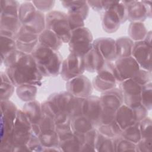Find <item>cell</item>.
<instances>
[{
	"label": "cell",
	"instance_id": "cell-1",
	"mask_svg": "<svg viewBox=\"0 0 152 152\" xmlns=\"http://www.w3.org/2000/svg\"><path fill=\"white\" fill-rule=\"evenodd\" d=\"M5 72L15 87L23 84L40 86L43 77L31 54L24 55L15 65L5 68Z\"/></svg>",
	"mask_w": 152,
	"mask_h": 152
},
{
	"label": "cell",
	"instance_id": "cell-2",
	"mask_svg": "<svg viewBox=\"0 0 152 152\" xmlns=\"http://www.w3.org/2000/svg\"><path fill=\"white\" fill-rule=\"evenodd\" d=\"M31 55L43 76L56 77L60 74L62 59L58 51L38 43Z\"/></svg>",
	"mask_w": 152,
	"mask_h": 152
},
{
	"label": "cell",
	"instance_id": "cell-3",
	"mask_svg": "<svg viewBox=\"0 0 152 152\" xmlns=\"http://www.w3.org/2000/svg\"><path fill=\"white\" fill-rule=\"evenodd\" d=\"M100 100L102 108L100 124L110 123L115 120L118 109L124 104L122 92L119 88L115 87L102 93Z\"/></svg>",
	"mask_w": 152,
	"mask_h": 152
},
{
	"label": "cell",
	"instance_id": "cell-4",
	"mask_svg": "<svg viewBox=\"0 0 152 152\" xmlns=\"http://www.w3.org/2000/svg\"><path fill=\"white\" fill-rule=\"evenodd\" d=\"M45 17L46 28L55 33L63 43H68L72 31L67 14L60 11H51L48 12Z\"/></svg>",
	"mask_w": 152,
	"mask_h": 152
},
{
	"label": "cell",
	"instance_id": "cell-5",
	"mask_svg": "<svg viewBox=\"0 0 152 152\" xmlns=\"http://www.w3.org/2000/svg\"><path fill=\"white\" fill-rule=\"evenodd\" d=\"M31 125L32 123L23 110L18 109L11 137L12 148L19 146L27 145V143L32 135Z\"/></svg>",
	"mask_w": 152,
	"mask_h": 152
},
{
	"label": "cell",
	"instance_id": "cell-6",
	"mask_svg": "<svg viewBox=\"0 0 152 152\" xmlns=\"http://www.w3.org/2000/svg\"><path fill=\"white\" fill-rule=\"evenodd\" d=\"M63 7L67 9V15L71 31L84 26V20L89 12L87 1H61Z\"/></svg>",
	"mask_w": 152,
	"mask_h": 152
},
{
	"label": "cell",
	"instance_id": "cell-7",
	"mask_svg": "<svg viewBox=\"0 0 152 152\" xmlns=\"http://www.w3.org/2000/svg\"><path fill=\"white\" fill-rule=\"evenodd\" d=\"M93 37L90 30L83 27L71 32L68 42L70 53L83 56L93 48Z\"/></svg>",
	"mask_w": 152,
	"mask_h": 152
},
{
	"label": "cell",
	"instance_id": "cell-8",
	"mask_svg": "<svg viewBox=\"0 0 152 152\" xmlns=\"http://www.w3.org/2000/svg\"><path fill=\"white\" fill-rule=\"evenodd\" d=\"M97 73L92 82L93 87L97 91L103 93L116 87L118 81L114 74V63L106 61Z\"/></svg>",
	"mask_w": 152,
	"mask_h": 152
},
{
	"label": "cell",
	"instance_id": "cell-9",
	"mask_svg": "<svg viewBox=\"0 0 152 152\" xmlns=\"http://www.w3.org/2000/svg\"><path fill=\"white\" fill-rule=\"evenodd\" d=\"M140 69L139 65L132 56L117 59L114 62V74L119 83L132 78Z\"/></svg>",
	"mask_w": 152,
	"mask_h": 152
},
{
	"label": "cell",
	"instance_id": "cell-10",
	"mask_svg": "<svg viewBox=\"0 0 152 152\" xmlns=\"http://www.w3.org/2000/svg\"><path fill=\"white\" fill-rule=\"evenodd\" d=\"M85 71L83 56L69 53L68 57L62 61L60 74L64 80L68 81L83 75Z\"/></svg>",
	"mask_w": 152,
	"mask_h": 152
},
{
	"label": "cell",
	"instance_id": "cell-11",
	"mask_svg": "<svg viewBox=\"0 0 152 152\" xmlns=\"http://www.w3.org/2000/svg\"><path fill=\"white\" fill-rule=\"evenodd\" d=\"M120 83V88L124 103L125 105L134 108L141 103V91L142 86L138 84L132 78L126 80Z\"/></svg>",
	"mask_w": 152,
	"mask_h": 152
},
{
	"label": "cell",
	"instance_id": "cell-12",
	"mask_svg": "<svg viewBox=\"0 0 152 152\" xmlns=\"http://www.w3.org/2000/svg\"><path fill=\"white\" fill-rule=\"evenodd\" d=\"M66 89L75 97L86 99L91 95L93 86L87 77L81 75L66 81Z\"/></svg>",
	"mask_w": 152,
	"mask_h": 152
},
{
	"label": "cell",
	"instance_id": "cell-13",
	"mask_svg": "<svg viewBox=\"0 0 152 152\" xmlns=\"http://www.w3.org/2000/svg\"><path fill=\"white\" fill-rule=\"evenodd\" d=\"M151 45L144 40L134 42L132 56L141 69L151 71Z\"/></svg>",
	"mask_w": 152,
	"mask_h": 152
},
{
	"label": "cell",
	"instance_id": "cell-14",
	"mask_svg": "<svg viewBox=\"0 0 152 152\" xmlns=\"http://www.w3.org/2000/svg\"><path fill=\"white\" fill-rule=\"evenodd\" d=\"M39 35L21 26L16 37L17 49L26 54H31L38 45Z\"/></svg>",
	"mask_w": 152,
	"mask_h": 152
},
{
	"label": "cell",
	"instance_id": "cell-15",
	"mask_svg": "<svg viewBox=\"0 0 152 152\" xmlns=\"http://www.w3.org/2000/svg\"><path fill=\"white\" fill-rule=\"evenodd\" d=\"M102 108L100 97L96 96H90L84 101L83 114L94 124L98 126L100 124Z\"/></svg>",
	"mask_w": 152,
	"mask_h": 152
},
{
	"label": "cell",
	"instance_id": "cell-16",
	"mask_svg": "<svg viewBox=\"0 0 152 152\" xmlns=\"http://www.w3.org/2000/svg\"><path fill=\"white\" fill-rule=\"evenodd\" d=\"M93 46L100 52L105 61L113 62L116 59L114 39L110 37H100L93 41Z\"/></svg>",
	"mask_w": 152,
	"mask_h": 152
},
{
	"label": "cell",
	"instance_id": "cell-17",
	"mask_svg": "<svg viewBox=\"0 0 152 152\" xmlns=\"http://www.w3.org/2000/svg\"><path fill=\"white\" fill-rule=\"evenodd\" d=\"M126 6L127 20L131 22H142L149 17L142 1H124Z\"/></svg>",
	"mask_w": 152,
	"mask_h": 152
},
{
	"label": "cell",
	"instance_id": "cell-18",
	"mask_svg": "<svg viewBox=\"0 0 152 152\" xmlns=\"http://www.w3.org/2000/svg\"><path fill=\"white\" fill-rule=\"evenodd\" d=\"M22 26L18 17L15 16H0V33L15 39V37Z\"/></svg>",
	"mask_w": 152,
	"mask_h": 152
},
{
	"label": "cell",
	"instance_id": "cell-19",
	"mask_svg": "<svg viewBox=\"0 0 152 152\" xmlns=\"http://www.w3.org/2000/svg\"><path fill=\"white\" fill-rule=\"evenodd\" d=\"M83 59L85 69L89 72H97L102 68L106 62L100 52L93 46L83 56Z\"/></svg>",
	"mask_w": 152,
	"mask_h": 152
},
{
	"label": "cell",
	"instance_id": "cell-20",
	"mask_svg": "<svg viewBox=\"0 0 152 152\" xmlns=\"http://www.w3.org/2000/svg\"><path fill=\"white\" fill-rule=\"evenodd\" d=\"M113 2L110 7L103 12L102 19L103 29L108 33L116 32L122 24L119 16L112 7Z\"/></svg>",
	"mask_w": 152,
	"mask_h": 152
},
{
	"label": "cell",
	"instance_id": "cell-21",
	"mask_svg": "<svg viewBox=\"0 0 152 152\" xmlns=\"http://www.w3.org/2000/svg\"><path fill=\"white\" fill-rule=\"evenodd\" d=\"M115 121L118 124L121 130H124L130 125L138 122L135 121L132 108L123 104L118 109Z\"/></svg>",
	"mask_w": 152,
	"mask_h": 152
},
{
	"label": "cell",
	"instance_id": "cell-22",
	"mask_svg": "<svg viewBox=\"0 0 152 152\" xmlns=\"http://www.w3.org/2000/svg\"><path fill=\"white\" fill-rule=\"evenodd\" d=\"M38 42L42 46L58 51L62 46L63 42L53 31L46 28L39 35Z\"/></svg>",
	"mask_w": 152,
	"mask_h": 152
},
{
	"label": "cell",
	"instance_id": "cell-23",
	"mask_svg": "<svg viewBox=\"0 0 152 152\" xmlns=\"http://www.w3.org/2000/svg\"><path fill=\"white\" fill-rule=\"evenodd\" d=\"M39 138L44 148L43 151H61L59 147V139L55 130L41 132Z\"/></svg>",
	"mask_w": 152,
	"mask_h": 152
},
{
	"label": "cell",
	"instance_id": "cell-24",
	"mask_svg": "<svg viewBox=\"0 0 152 152\" xmlns=\"http://www.w3.org/2000/svg\"><path fill=\"white\" fill-rule=\"evenodd\" d=\"M23 111L32 124H39L42 116L41 103L40 102L36 99L26 102L23 106Z\"/></svg>",
	"mask_w": 152,
	"mask_h": 152
},
{
	"label": "cell",
	"instance_id": "cell-25",
	"mask_svg": "<svg viewBox=\"0 0 152 152\" xmlns=\"http://www.w3.org/2000/svg\"><path fill=\"white\" fill-rule=\"evenodd\" d=\"M134 42L129 37L123 36L115 40L116 59L132 56V51Z\"/></svg>",
	"mask_w": 152,
	"mask_h": 152
},
{
	"label": "cell",
	"instance_id": "cell-26",
	"mask_svg": "<svg viewBox=\"0 0 152 152\" xmlns=\"http://www.w3.org/2000/svg\"><path fill=\"white\" fill-rule=\"evenodd\" d=\"M37 11V10L32 1H26L21 4L19 8L18 18L22 25L30 23L34 17Z\"/></svg>",
	"mask_w": 152,
	"mask_h": 152
},
{
	"label": "cell",
	"instance_id": "cell-27",
	"mask_svg": "<svg viewBox=\"0 0 152 152\" xmlns=\"http://www.w3.org/2000/svg\"><path fill=\"white\" fill-rule=\"evenodd\" d=\"M71 124L74 132L78 134H85L95 128L92 122L83 115L71 118Z\"/></svg>",
	"mask_w": 152,
	"mask_h": 152
},
{
	"label": "cell",
	"instance_id": "cell-28",
	"mask_svg": "<svg viewBox=\"0 0 152 152\" xmlns=\"http://www.w3.org/2000/svg\"><path fill=\"white\" fill-rule=\"evenodd\" d=\"M37 87L33 84H23L16 88L18 97L22 101L28 102L35 100L37 93Z\"/></svg>",
	"mask_w": 152,
	"mask_h": 152
},
{
	"label": "cell",
	"instance_id": "cell-29",
	"mask_svg": "<svg viewBox=\"0 0 152 152\" xmlns=\"http://www.w3.org/2000/svg\"><path fill=\"white\" fill-rule=\"evenodd\" d=\"M128 33L132 40L138 42L144 40L148 31L142 22H131L129 25Z\"/></svg>",
	"mask_w": 152,
	"mask_h": 152
},
{
	"label": "cell",
	"instance_id": "cell-30",
	"mask_svg": "<svg viewBox=\"0 0 152 152\" xmlns=\"http://www.w3.org/2000/svg\"><path fill=\"white\" fill-rule=\"evenodd\" d=\"M31 32L39 35L46 29V17L43 12L37 10L33 20L27 24L22 25Z\"/></svg>",
	"mask_w": 152,
	"mask_h": 152
},
{
	"label": "cell",
	"instance_id": "cell-31",
	"mask_svg": "<svg viewBox=\"0 0 152 152\" xmlns=\"http://www.w3.org/2000/svg\"><path fill=\"white\" fill-rule=\"evenodd\" d=\"M1 100H9L12 96L15 86L5 72L1 71Z\"/></svg>",
	"mask_w": 152,
	"mask_h": 152
},
{
	"label": "cell",
	"instance_id": "cell-32",
	"mask_svg": "<svg viewBox=\"0 0 152 152\" xmlns=\"http://www.w3.org/2000/svg\"><path fill=\"white\" fill-rule=\"evenodd\" d=\"M20 4L17 1L1 0L0 1V16L18 17Z\"/></svg>",
	"mask_w": 152,
	"mask_h": 152
},
{
	"label": "cell",
	"instance_id": "cell-33",
	"mask_svg": "<svg viewBox=\"0 0 152 152\" xmlns=\"http://www.w3.org/2000/svg\"><path fill=\"white\" fill-rule=\"evenodd\" d=\"M97 131L100 134L110 138L121 135L122 132L121 129L115 120L109 124H100L98 126Z\"/></svg>",
	"mask_w": 152,
	"mask_h": 152
},
{
	"label": "cell",
	"instance_id": "cell-34",
	"mask_svg": "<svg viewBox=\"0 0 152 152\" xmlns=\"http://www.w3.org/2000/svg\"><path fill=\"white\" fill-rule=\"evenodd\" d=\"M121 136L137 144L141 139L139 122H136L122 130Z\"/></svg>",
	"mask_w": 152,
	"mask_h": 152
},
{
	"label": "cell",
	"instance_id": "cell-35",
	"mask_svg": "<svg viewBox=\"0 0 152 152\" xmlns=\"http://www.w3.org/2000/svg\"><path fill=\"white\" fill-rule=\"evenodd\" d=\"M17 49L16 40L13 37L1 35V61L11 52Z\"/></svg>",
	"mask_w": 152,
	"mask_h": 152
},
{
	"label": "cell",
	"instance_id": "cell-36",
	"mask_svg": "<svg viewBox=\"0 0 152 152\" xmlns=\"http://www.w3.org/2000/svg\"><path fill=\"white\" fill-rule=\"evenodd\" d=\"M113 139L107 137L99 132L96 144V151H115Z\"/></svg>",
	"mask_w": 152,
	"mask_h": 152
},
{
	"label": "cell",
	"instance_id": "cell-37",
	"mask_svg": "<svg viewBox=\"0 0 152 152\" xmlns=\"http://www.w3.org/2000/svg\"><path fill=\"white\" fill-rule=\"evenodd\" d=\"M115 151H137V144L119 135L114 139Z\"/></svg>",
	"mask_w": 152,
	"mask_h": 152
},
{
	"label": "cell",
	"instance_id": "cell-38",
	"mask_svg": "<svg viewBox=\"0 0 152 152\" xmlns=\"http://www.w3.org/2000/svg\"><path fill=\"white\" fill-rule=\"evenodd\" d=\"M141 103L148 110L151 109L152 106V84L150 83L141 88Z\"/></svg>",
	"mask_w": 152,
	"mask_h": 152
},
{
	"label": "cell",
	"instance_id": "cell-39",
	"mask_svg": "<svg viewBox=\"0 0 152 152\" xmlns=\"http://www.w3.org/2000/svg\"><path fill=\"white\" fill-rule=\"evenodd\" d=\"M1 115L6 116L15 120L18 109L17 106L9 100H1Z\"/></svg>",
	"mask_w": 152,
	"mask_h": 152
},
{
	"label": "cell",
	"instance_id": "cell-40",
	"mask_svg": "<svg viewBox=\"0 0 152 152\" xmlns=\"http://www.w3.org/2000/svg\"><path fill=\"white\" fill-rule=\"evenodd\" d=\"M55 131L58 135L59 141L69 138L74 135L71 122L56 125Z\"/></svg>",
	"mask_w": 152,
	"mask_h": 152
},
{
	"label": "cell",
	"instance_id": "cell-41",
	"mask_svg": "<svg viewBox=\"0 0 152 152\" xmlns=\"http://www.w3.org/2000/svg\"><path fill=\"white\" fill-rule=\"evenodd\" d=\"M26 54L18 49L14 50L5 57L1 64H4L5 68L11 67L15 65Z\"/></svg>",
	"mask_w": 152,
	"mask_h": 152
},
{
	"label": "cell",
	"instance_id": "cell-42",
	"mask_svg": "<svg viewBox=\"0 0 152 152\" xmlns=\"http://www.w3.org/2000/svg\"><path fill=\"white\" fill-rule=\"evenodd\" d=\"M141 138H152L151 120L149 117H145L139 122Z\"/></svg>",
	"mask_w": 152,
	"mask_h": 152
},
{
	"label": "cell",
	"instance_id": "cell-43",
	"mask_svg": "<svg viewBox=\"0 0 152 152\" xmlns=\"http://www.w3.org/2000/svg\"><path fill=\"white\" fill-rule=\"evenodd\" d=\"M41 132L55 131L56 128V124L54 119L42 113V118L39 122Z\"/></svg>",
	"mask_w": 152,
	"mask_h": 152
},
{
	"label": "cell",
	"instance_id": "cell-44",
	"mask_svg": "<svg viewBox=\"0 0 152 152\" xmlns=\"http://www.w3.org/2000/svg\"><path fill=\"white\" fill-rule=\"evenodd\" d=\"M132 79L140 86H144L150 83H151V71L141 68Z\"/></svg>",
	"mask_w": 152,
	"mask_h": 152
},
{
	"label": "cell",
	"instance_id": "cell-45",
	"mask_svg": "<svg viewBox=\"0 0 152 152\" xmlns=\"http://www.w3.org/2000/svg\"><path fill=\"white\" fill-rule=\"evenodd\" d=\"M42 113L52 118H55L56 115L60 111L56 104L51 100L47 99L46 101L41 103Z\"/></svg>",
	"mask_w": 152,
	"mask_h": 152
},
{
	"label": "cell",
	"instance_id": "cell-46",
	"mask_svg": "<svg viewBox=\"0 0 152 152\" xmlns=\"http://www.w3.org/2000/svg\"><path fill=\"white\" fill-rule=\"evenodd\" d=\"M87 2L89 7L97 12H104L110 7L112 2L107 1H87Z\"/></svg>",
	"mask_w": 152,
	"mask_h": 152
},
{
	"label": "cell",
	"instance_id": "cell-47",
	"mask_svg": "<svg viewBox=\"0 0 152 152\" xmlns=\"http://www.w3.org/2000/svg\"><path fill=\"white\" fill-rule=\"evenodd\" d=\"M99 135V131L95 128L84 134V143L83 145H88L96 149V144ZM82 145V146H83Z\"/></svg>",
	"mask_w": 152,
	"mask_h": 152
},
{
	"label": "cell",
	"instance_id": "cell-48",
	"mask_svg": "<svg viewBox=\"0 0 152 152\" xmlns=\"http://www.w3.org/2000/svg\"><path fill=\"white\" fill-rule=\"evenodd\" d=\"M32 2L36 9L42 12L51 11L55 4V1H33Z\"/></svg>",
	"mask_w": 152,
	"mask_h": 152
},
{
	"label": "cell",
	"instance_id": "cell-49",
	"mask_svg": "<svg viewBox=\"0 0 152 152\" xmlns=\"http://www.w3.org/2000/svg\"><path fill=\"white\" fill-rule=\"evenodd\" d=\"M152 147V138H141L137 144V151L150 152Z\"/></svg>",
	"mask_w": 152,
	"mask_h": 152
},
{
	"label": "cell",
	"instance_id": "cell-50",
	"mask_svg": "<svg viewBox=\"0 0 152 152\" xmlns=\"http://www.w3.org/2000/svg\"><path fill=\"white\" fill-rule=\"evenodd\" d=\"M132 109L135 121L138 122H140L141 121L147 116L148 110L142 104L135 107L132 108Z\"/></svg>",
	"mask_w": 152,
	"mask_h": 152
},
{
	"label": "cell",
	"instance_id": "cell-51",
	"mask_svg": "<svg viewBox=\"0 0 152 152\" xmlns=\"http://www.w3.org/2000/svg\"><path fill=\"white\" fill-rule=\"evenodd\" d=\"M31 132L32 134L36 135L39 136L41 133V129L39 124H32L31 125Z\"/></svg>",
	"mask_w": 152,
	"mask_h": 152
},
{
	"label": "cell",
	"instance_id": "cell-52",
	"mask_svg": "<svg viewBox=\"0 0 152 152\" xmlns=\"http://www.w3.org/2000/svg\"><path fill=\"white\" fill-rule=\"evenodd\" d=\"M146 9L147 10L149 18L151 17V1H142Z\"/></svg>",
	"mask_w": 152,
	"mask_h": 152
}]
</instances>
